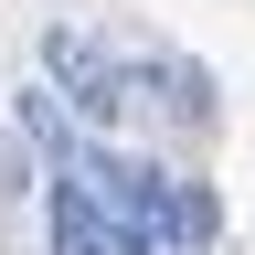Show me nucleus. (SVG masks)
<instances>
[{
	"label": "nucleus",
	"mask_w": 255,
	"mask_h": 255,
	"mask_svg": "<svg viewBox=\"0 0 255 255\" xmlns=\"http://www.w3.org/2000/svg\"><path fill=\"white\" fill-rule=\"evenodd\" d=\"M43 85H53L85 128H117L128 107H149V75H128V64L96 43V32H75V21H53V32H43Z\"/></svg>",
	"instance_id": "obj_1"
},
{
	"label": "nucleus",
	"mask_w": 255,
	"mask_h": 255,
	"mask_svg": "<svg viewBox=\"0 0 255 255\" xmlns=\"http://www.w3.org/2000/svg\"><path fill=\"white\" fill-rule=\"evenodd\" d=\"M53 255H128V234H117V213L96 202L85 181H64V191H53Z\"/></svg>",
	"instance_id": "obj_2"
},
{
	"label": "nucleus",
	"mask_w": 255,
	"mask_h": 255,
	"mask_svg": "<svg viewBox=\"0 0 255 255\" xmlns=\"http://www.w3.org/2000/svg\"><path fill=\"white\" fill-rule=\"evenodd\" d=\"M170 117H181V128L213 117V75H202V64H170Z\"/></svg>",
	"instance_id": "obj_3"
}]
</instances>
